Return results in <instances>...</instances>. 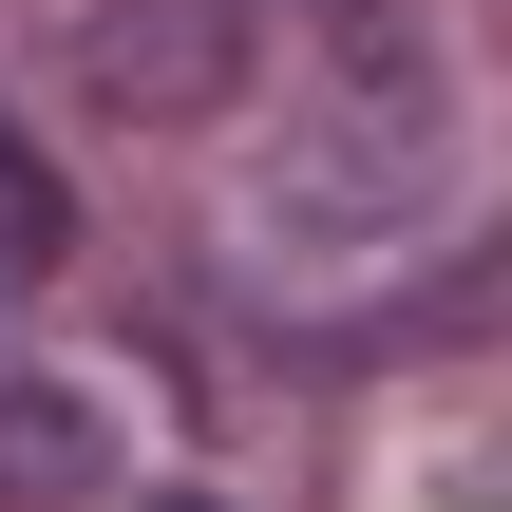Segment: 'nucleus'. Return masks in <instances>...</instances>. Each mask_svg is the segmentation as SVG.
I'll return each instance as SVG.
<instances>
[{"mask_svg":"<svg viewBox=\"0 0 512 512\" xmlns=\"http://www.w3.org/2000/svg\"><path fill=\"white\" fill-rule=\"evenodd\" d=\"M247 76V0H114L76 19V95L95 114H209Z\"/></svg>","mask_w":512,"mask_h":512,"instance_id":"1","label":"nucleus"},{"mask_svg":"<svg viewBox=\"0 0 512 512\" xmlns=\"http://www.w3.org/2000/svg\"><path fill=\"white\" fill-rule=\"evenodd\" d=\"M0 494H19V512H76V494H95V399L0 380Z\"/></svg>","mask_w":512,"mask_h":512,"instance_id":"2","label":"nucleus"}]
</instances>
